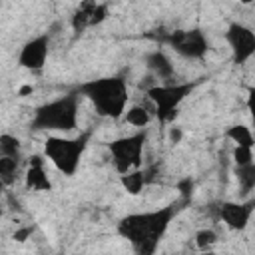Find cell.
Masks as SVG:
<instances>
[{
  "label": "cell",
  "instance_id": "obj_1",
  "mask_svg": "<svg viewBox=\"0 0 255 255\" xmlns=\"http://www.w3.org/2000/svg\"><path fill=\"white\" fill-rule=\"evenodd\" d=\"M80 151H82V145H78V141L50 139L48 145H46V153L52 157V161H54L60 169L68 171V173L74 171Z\"/></svg>",
  "mask_w": 255,
  "mask_h": 255
},
{
  "label": "cell",
  "instance_id": "obj_2",
  "mask_svg": "<svg viewBox=\"0 0 255 255\" xmlns=\"http://www.w3.org/2000/svg\"><path fill=\"white\" fill-rule=\"evenodd\" d=\"M229 44L237 56V60H245L255 50V36L243 26H231L229 28Z\"/></svg>",
  "mask_w": 255,
  "mask_h": 255
},
{
  "label": "cell",
  "instance_id": "obj_3",
  "mask_svg": "<svg viewBox=\"0 0 255 255\" xmlns=\"http://www.w3.org/2000/svg\"><path fill=\"white\" fill-rule=\"evenodd\" d=\"M46 54H48V48H46V38H38L34 42H30L24 50H22V56H20V62L28 68H40L46 60Z\"/></svg>",
  "mask_w": 255,
  "mask_h": 255
},
{
  "label": "cell",
  "instance_id": "obj_4",
  "mask_svg": "<svg viewBox=\"0 0 255 255\" xmlns=\"http://www.w3.org/2000/svg\"><path fill=\"white\" fill-rule=\"evenodd\" d=\"M249 211H245L241 205H225V219L233 227H241L247 221Z\"/></svg>",
  "mask_w": 255,
  "mask_h": 255
},
{
  "label": "cell",
  "instance_id": "obj_5",
  "mask_svg": "<svg viewBox=\"0 0 255 255\" xmlns=\"http://www.w3.org/2000/svg\"><path fill=\"white\" fill-rule=\"evenodd\" d=\"M229 137L235 139L237 147H251V141H253L251 131H249L247 128H243V126H235V128L229 131Z\"/></svg>",
  "mask_w": 255,
  "mask_h": 255
},
{
  "label": "cell",
  "instance_id": "obj_6",
  "mask_svg": "<svg viewBox=\"0 0 255 255\" xmlns=\"http://www.w3.org/2000/svg\"><path fill=\"white\" fill-rule=\"evenodd\" d=\"M124 185L128 187L129 193H137L143 185V175L141 173H129L126 179H124Z\"/></svg>",
  "mask_w": 255,
  "mask_h": 255
},
{
  "label": "cell",
  "instance_id": "obj_7",
  "mask_svg": "<svg viewBox=\"0 0 255 255\" xmlns=\"http://www.w3.org/2000/svg\"><path fill=\"white\" fill-rule=\"evenodd\" d=\"M128 122L133 126H143L147 122V112L143 108H131L128 112Z\"/></svg>",
  "mask_w": 255,
  "mask_h": 255
},
{
  "label": "cell",
  "instance_id": "obj_8",
  "mask_svg": "<svg viewBox=\"0 0 255 255\" xmlns=\"http://www.w3.org/2000/svg\"><path fill=\"white\" fill-rule=\"evenodd\" d=\"M235 161H237L241 167L249 165V163H251V147H237V149H235Z\"/></svg>",
  "mask_w": 255,
  "mask_h": 255
},
{
  "label": "cell",
  "instance_id": "obj_9",
  "mask_svg": "<svg viewBox=\"0 0 255 255\" xmlns=\"http://www.w3.org/2000/svg\"><path fill=\"white\" fill-rule=\"evenodd\" d=\"M197 237H199V241H197V243H199V247H205V245L213 243V239H215V235H213L211 231H201Z\"/></svg>",
  "mask_w": 255,
  "mask_h": 255
},
{
  "label": "cell",
  "instance_id": "obj_10",
  "mask_svg": "<svg viewBox=\"0 0 255 255\" xmlns=\"http://www.w3.org/2000/svg\"><path fill=\"white\" fill-rule=\"evenodd\" d=\"M249 110H251L253 120H255V90H251V96H249Z\"/></svg>",
  "mask_w": 255,
  "mask_h": 255
},
{
  "label": "cell",
  "instance_id": "obj_11",
  "mask_svg": "<svg viewBox=\"0 0 255 255\" xmlns=\"http://www.w3.org/2000/svg\"><path fill=\"white\" fill-rule=\"evenodd\" d=\"M205 255H213V253H205Z\"/></svg>",
  "mask_w": 255,
  "mask_h": 255
}]
</instances>
